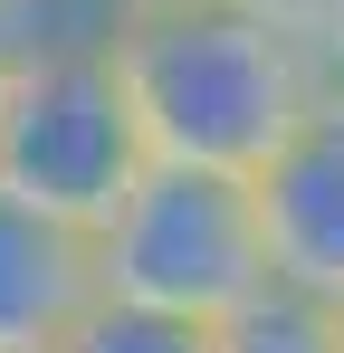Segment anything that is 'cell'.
<instances>
[{
	"label": "cell",
	"mask_w": 344,
	"mask_h": 353,
	"mask_svg": "<svg viewBox=\"0 0 344 353\" xmlns=\"http://www.w3.org/2000/svg\"><path fill=\"white\" fill-rule=\"evenodd\" d=\"M316 48H325V67L344 77V0H325V29H316Z\"/></svg>",
	"instance_id": "obj_9"
},
{
	"label": "cell",
	"mask_w": 344,
	"mask_h": 353,
	"mask_svg": "<svg viewBox=\"0 0 344 353\" xmlns=\"http://www.w3.org/2000/svg\"><path fill=\"white\" fill-rule=\"evenodd\" d=\"M57 353H211V325L163 315V305H134V296H106Z\"/></svg>",
	"instance_id": "obj_7"
},
{
	"label": "cell",
	"mask_w": 344,
	"mask_h": 353,
	"mask_svg": "<svg viewBox=\"0 0 344 353\" xmlns=\"http://www.w3.org/2000/svg\"><path fill=\"white\" fill-rule=\"evenodd\" d=\"M115 10H163V0H115Z\"/></svg>",
	"instance_id": "obj_12"
},
{
	"label": "cell",
	"mask_w": 344,
	"mask_h": 353,
	"mask_svg": "<svg viewBox=\"0 0 344 353\" xmlns=\"http://www.w3.org/2000/svg\"><path fill=\"white\" fill-rule=\"evenodd\" d=\"M258 210H268L278 277H296L316 296H344V77H325V96L268 153Z\"/></svg>",
	"instance_id": "obj_5"
},
{
	"label": "cell",
	"mask_w": 344,
	"mask_h": 353,
	"mask_svg": "<svg viewBox=\"0 0 344 353\" xmlns=\"http://www.w3.org/2000/svg\"><path fill=\"white\" fill-rule=\"evenodd\" d=\"M278 277L268 210L249 172L211 163H144V181L115 201L106 220V296L163 305L191 325H220Z\"/></svg>",
	"instance_id": "obj_3"
},
{
	"label": "cell",
	"mask_w": 344,
	"mask_h": 353,
	"mask_svg": "<svg viewBox=\"0 0 344 353\" xmlns=\"http://www.w3.org/2000/svg\"><path fill=\"white\" fill-rule=\"evenodd\" d=\"M144 163H153V143L115 67V19H86V29L19 19V77L0 105V181L106 230L115 201L144 181Z\"/></svg>",
	"instance_id": "obj_2"
},
{
	"label": "cell",
	"mask_w": 344,
	"mask_h": 353,
	"mask_svg": "<svg viewBox=\"0 0 344 353\" xmlns=\"http://www.w3.org/2000/svg\"><path fill=\"white\" fill-rule=\"evenodd\" d=\"M10 77H19V19L0 10V105H10Z\"/></svg>",
	"instance_id": "obj_10"
},
{
	"label": "cell",
	"mask_w": 344,
	"mask_h": 353,
	"mask_svg": "<svg viewBox=\"0 0 344 353\" xmlns=\"http://www.w3.org/2000/svg\"><path fill=\"white\" fill-rule=\"evenodd\" d=\"M0 10H10V19H29V10H57V0H0Z\"/></svg>",
	"instance_id": "obj_11"
},
{
	"label": "cell",
	"mask_w": 344,
	"mask_h": 353,
	"mask_svg": "<svg viewBox=\"0 0 344 353\" xmlns=\"http://www.w3.org/2000/svg\"><path fill=\"white\" fill-rule=\"evenodd\" d=\"M258 10H268V19H287V29H306V39L325 29V0H258Z\"/></svg>",
	"instance_id": "obj_8"
},
{
	"label": "cell",
	"mask_w": 344,
	"mask_h": 353,
	"mask_svg": "<svg viewBox=\"0 0 344 353\" xmlns=\"http://www.w3.org/2000/svg\"><path fill=\"white\" fill-rule=\"evenodd\" d=\"M106 305V230L0 181V353H57Z\"/></svg>",
	"instance_id": "obj_4"
},
{
	"label": "cell",
	"mask_w": 344,
	"mask_h": 353,
	"mask_svg": "<svg viewBox=\"0 0 344 353\" xmlns=\"http://www.w3.org/2000/svg\"><path fill=\"white\" fill-rule=\"evenodd\" d=\"M115 67L134 86V115L153 163H211V172H268L296 115L325 96V48L268 19L258 0H163L115 19Z\"/></svg>",
	"instance_id": "obj_1"
},
{
	"label": "cell",
	"mask_w": 344,
	"mask_h": 353,
	"mask_svg": "<svg viewBox=\"0 0 344 353\" xmlns=\"http://www.w3.org/2000/svg\"><path fill=\"white\" fill-rule=\"evenodd\" d=\"M211 353H344V296H316L296 277H268L239 315L211 325Z\"/></svg>",
	"instance_id": "obj_6"
}]
</instances>
